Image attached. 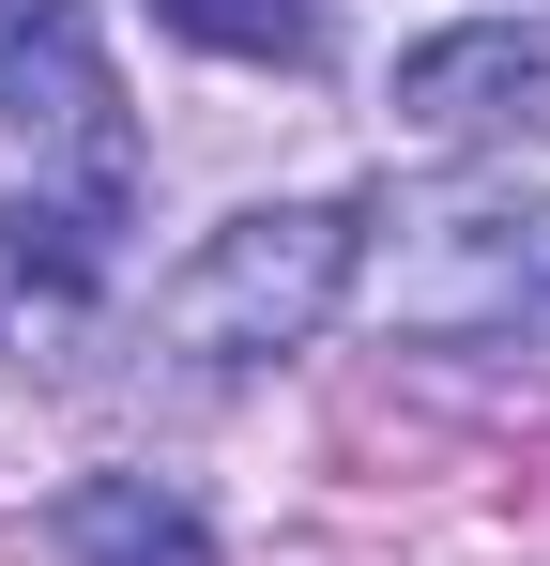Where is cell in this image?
Segmentation results:
<instances>
[{
  "mask_svg": "<svg viewBox=\"0 0 550 566\" xmlns=\"http://www.w3.org/2000/svg\"><path fill=\"white\" fill-rule=\"evenodd\" d=\"M352 276H367V214L352 199H261V214L199 230L154 276V337L183 368H275V353H306L352 306Z\"/></svg>",
  "mask_w": 550,
  "mask_h": 566,
  "instance_id": "cell-1",
  "label": "cell"
},
{
  "mask_svg": "<svg viewBox=\"0 0 550 566\" xmlns=\"http://www.w3.org/2000/svg\"><path fill=\"white\" fill-rule=\"evenodd\" d=\"M352 306L413 322V337H550V199L520 185H458L429 214H398L367 245Z\"/></svg>",
  "mask_w": 550,
  "mask_h": 566,
  "instance_id": "cell-2",
  "label": "cell"
},
{
  "mask_svg": "<svg viewBox=\"0 0 550 566\" xmlns=\"http://www.w3.org/2000/svg\"><path fill=\"white\" fill-rule=\"evenodd\" d=\"M382 107H398V138H429V154L520 138V123H550V31H520V15H458V31H429V46H398Z\"/></svg>",
  "mask_w": 550,
  "mask_h": 566,
  "instance_id": "cell-3",
  "label": "cell"
},
{
  "mask_svg": "<svg viewBox=\"0 0 550 566\" xmlns=\"http://www.w3.org/2000/svg\"><path fill=\"white\" fill-rule=\"evenodd\" d=\"M0 138H107L92 0H0Z\"/></svg>",
  "mask_w": 550,
  "mask_h": 566,
  "instance_id": "cell-4",
  "label": "cell"
},
{
  "mask_svg": "<svg viewBox=\"0 0 550 566\" xmlns=\"http://www.w3.org/2000/svg\"><path fill=\"white\" fill-rule=\"evenodd\" d=\"M62 552L77 566H214V521L154 474H92V490H62Z\"/></svg>",
  "mask_w": 550,
  "mask_h": 566,
  "instance_id": "cell-5",
  "label": "cell"
},
{
  "mask_svg": "<svg viewBox=\"0 0 550 566\" xmlns=\"http://www.w3.org/2000/svg\"><path fill=\"white\" fill-rule=\"evenodd\" d=\"M183 46H214V62H306L321 46V15L306 0H154Z\"/></svg>",
  "mask_w": 550,
  "mask_h": 566,
  "instance_id": "cell-6",
  "label": "cell"
}]
</instances>
